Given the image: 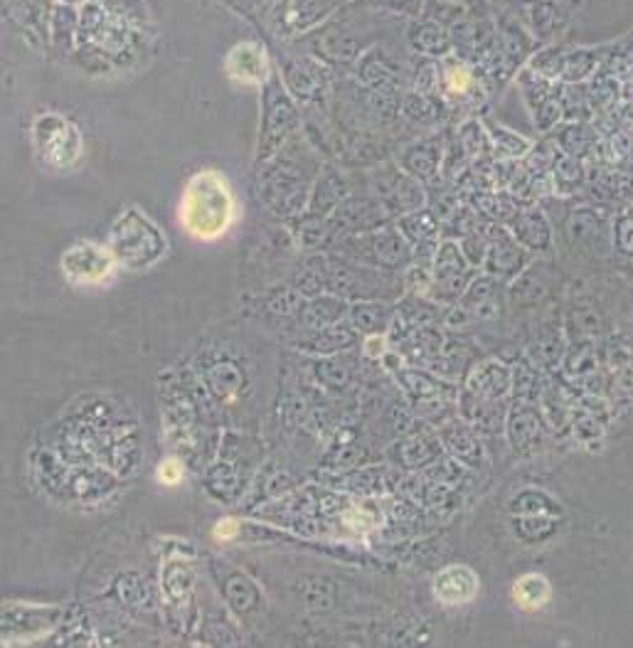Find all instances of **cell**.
Returning <instances> with one entry per match:
<instances>
[{
  "label": "cell",
  "mask_w": 633,
  "mask_h": 648,
  "mask_svg": "<svg viewBox=\"0 0 633 648\" xmlns=\"http://www.w3.org/2000/svg\"><path fill=\"white\" fill-rule=\"evenodd\" d=\"M227 72L242 84H262L269 77V60L262 47L244 42L234 47L227 57Z\"/></svg>",
  "instance_id": "13"
},
{
  "label": "cell",
  "mask_w": 633,
  "mask_h": 648,
  "mask_svg": "<svg viewBox=\"0 0 633 648\" xmlns=\"http://www.w3.org/2000/svg\"><path fill=\"white\" fill-rule=\"evenodd\" d=\"M387 3H392L395 8L404 10V13L409 15H422V5L424 0H387Z\"/></svg>",
  "instance_id": "31"
},
{
  "label": "cell",
  "mask_w": 633,
  "mask_h": 648,
  "mask_svg": "<svg viewBox=\"0 0 633 648\" xmlns=\"http://www.w3.org/2000/svg\"><path fill=\"white\" fill-rule=\"evenodd\" d=\"M471 264L461 252L459 244L454 239H446V242H439V249H436V257L432 264V279L434 299L454 301L459 299L466 291L468 281H471Z\"/></svg>",
  "instance_id": "5"
},
{
  "label": "cell",
  "mask_w": 633,
  "mask_h": 648,
  "mask_svg": "<svg viewBox=\"0 0 633 648\" xmlns=\"http://www.w3.org/2000/svg\"><path fill=\"white\" fill-rule=\"evenodd\" d=\"M508 442L518 454L533 456L537 446H542V424L540 414L525 402L515 405L508 417Z\"/></svg>",
  "instance_id": "10"
},
{
  "label": "cell",
  "mask_w": 633,
  "mask_h": 648,
  "mask_svg": "<svg viewBox=\"0 0 633 648\" xmlns=\"http://www.w3.org/2000/svg\"><path fill=\"white\" fill-rule=\"evenodd\" d=\"M555 183H557V188H560V185H565V188H562V193H569V190H574L579 183H582V166H579L577 158L565 156L562 161H557Z\"/></svg>",
  "instance_id": "26"
},
{
  "label": "cell",
  "mask_w": 633,
  "mask_h": 648,
  "mask_svg": "<svg viewBox=\"0 0 633 648\" xmlns=\"http://www.w3.org/2000/svg\"><path fill=\"white\" fill-rule=\"evenodd\" d=\"M488 143L496 148V153L503 161H510V158H523L525 153L530 151V141L523 138L515 131L505 129V126H488Z\"/></svg>",
  "instance_id": "20"
},
{
  "label": "cell",
  "mask_w": 633,
  "mask_h": 648,
  "mask_svg": "<svg viewBox=\"0 0 633 648\" xmlns=\"http://www.w3.org/2000/svg\"><path fill=\"white\" fill-rule=\"evenodd\" d=\"M409 45H412L422 57L444 60V57H449L451 52V35L444 25L422 18L409 28Z\"/></svg>",
  "instance_id": "14"
},
{
  "label": "cell",
  "mask_w": 633,
  "mask_h": 648,
  "mask_svg": "<svg viewBox=\"0 0 633 648\" xmlns=\"http://www.w3.org/2000/svg\"><path fill=\"white\" fill-rule=\"evenodd\" d=\"M116 262L111 247L97 242H77L62 257V269L67 279L77 286H101L114 279Z\"/></svg>",
  "instance_id": "4"
},
{
  "label": "cell",
  "mask_w": 633,
  "mask_h": 648,
  "mask_svg": "<svg viewBox=\"0 0 633 648\" xmlns=\"http://www.w3.org/2000/svg\"><path fill=\"white\" fill-rule=\"evenodd\" d=\"M513 599L523 612H540L552 599V584L540 572H528L513 584Z\"/></svg>",
  "instance_id": "18"
},
{
  "label": "cell",
  "mask_w": 633,
  "mask_h": 648,
  "mask_svg": "<svg viewBox=\"0 0 633 648\" xmlns=\"http://www.w3.org/2000/svg\"><path fill=\"white\" fill-rule=\"evenodd\" d=\"M422 18L434 20L446 28V25H454L464 18V5L456 3V0H424Z\"/></svg>",
  "instance_id": "23"
},
{
  "label": "cell",
  "mask_w": 633,
  "mask_h": 648,
  "mask_svg": "<svg viewBox=\"0 0 633 648\" xmlns=\"http://www.w3.org/2000/svg\"><path fill=\"white\" fill-rule=\"evenodd\" d=\"M441 161H444V141L439 136L409 143L402 156L404 171L417 178L419 183H429V180L439 178Z\"/></svg>",
  "instance_id": "9"
},
{
  "label": "cell",
  "mask_w": 633,
  "mask_h": 648,
  "mask_svg": "<svg viewBox=\"0 0 633 648\" xmlns=\"http://www.w3.org/2000/svg\"><path fill=\"white\" fill-rule=\"evenodd\" d=\"M400 232L407 239L409 247H419V244L441 242V222L432 210H414L400 220Z\"/></svg>",
  "instance_id": "19"
},
{
  "label": "cell",
  "mask_w": 633,
  "mask_h": 648,
  "mask_svg": "<svg viewBox=\"0 0 633 648\" xmlns=\"http://www.w3.org/2000/svg\"><path fill=\"white\" fill-rule=\"evenodd\" d=\"M515 528L520 530V538L525 540H540L545 535H552L555 530V520H550L547 515H520V520H515Z\"/></svg>",
  "instance_id": "25"
},
{
  "label": "cell",
  "mask_w": 633,
  "mask_h": 648,
  "mask_svg": "<svg viewBox=\"0 0 633 648\" xmlns=\"http://www.w3.org/2000/svg\"><path fill=\"white\" fill-rule=\"evenodd\" d=\"M510 232H513V237L518 239L528 252H550L552 247L550 222H547V217L542 215L537 207L518 212V215L510 220Z\"/></svg>",
  "instance_id": "12"
},
{
  "label": "cell",
  "mask_w": 633,
  "mask_h": 648,
  "mask_svg": "<svg viewBox=\"0 0 633 648\" xmlns=\"http://www.w3.org/2000/svg\"><path fill=\"white\" fill-rule=\"evenodd\" d=\"M407 116L412 121H434L436 119V104L432 97L414 92L407 97Z\"/></svg>",
  "instance_id": "28"
},
{
  "label": "cell",
  "mask_w": 633,
  "mask_h": 648,
  "mask_svg": "<svg viewBox=\"0 0 633 648\" xmlns=\"http://www.w3.org/2000/svg\"><path fill=\"white\" fill-rule=\"evenodd\" d=\"M481 582L478 575L466 565H449L434 577V597L446 607H461L476 599Z\"/></svg>",
  "instance_id": "8"
},
{
  "label": "cell",
  "mask_w": 633,
  "mask_h": 648,
  "mask_svg": "<svg viewBox=\"0 0 633 648\" xmlns=\"http://www.w3.org/2000/svg\"><path fill=\"white\" fill-rule=\"evenodd\" d=\"M178 217L183 230L200 242L225 237L237 222V198L220 171H202L190 178L180 198Z\"/></svg>",
  "instance_id": "1"
},
{
  "label": "cell",
  "mask_w": 633,
  "mask_h": 648,
  "mask_svg": "<svg viewBox=\"0 0 633 648\" xmlns=\"http://www.w3.org/2000/svg\"><path fill=\"white\" fill-rule=\"evenodd\" d=\"M439 434H441V442H444L446 449H449L456 459H461L464 464H471V466H476L478 461H481L483 446L478 442L476 429L466 427L464 422H449L441 427Z\"/></svg>",
  "instance_id": "16"
},
{
  "label": "cell",
  "mask_w": 633,
  "mask_h": 648,
  "mask_svg": "<svg viewBox=\"0 0 633 648\" xmlns=\"http://www.w3.org/2000/svg\"><path fill=\"white\" fill-rule=\"evenodd\" d=\"M547 291V276L540 272V264L523 269L518 274V281L513 286V299L523 301V304H537Z\"/></svg>",
  "instance_id": "21"
},
{
  "label": "cell",
  "mask_w": 633,
  "mask_h": 648,
  "mask_svg": "<svg viewBox=\"0 0 633 648\" xmlns=\"http://www.w3.org/2000/svg\"><path fill=\"white\" fill-rule=\"evenodd\" d=\"M439 69V92L444 94L446 99H451V102H464L468 94L473 92V87H476V74H473V69L468 67L466 62L454 60V57L439 60Z\"/></svg>",
  "instance_id": "15"
},
{
  "label": "cell",
  "mask_w": 633,
  "mask_h": 648,
  "mask_svg": "<svg viewBox=\"0 0 633 648\" xmlns=\"http://www.w3.org/2000/svg\"><path fill=\"white\" fill-rule=\"evenodd\" d=\"M599 65V52L597 50H574L565 55V65H562L560 79L565 82H582L589 74L594 72Z\"/></svg>",
  "instance_id": "22"
},
{
  "label": "cell",
  "mask_w": 633,
  "mask_h": 648,
  "mask_svg": "<svg viewBox=\"0 0 633 648\" xmlns=\"http://www.w3.org/2000/svg\"><path fill=\"white\" fill-rule=\"evenodd\" d=\"M496 284L498 279L493 276H478V279L468 281L466 291L461 294V304H464L466 313L476 318H493L498 313V299H496Z\"/></svg>",
  "instance_id": "17"
},
{
  "label": "cell",
  "mask_w": 633,
  "mask_h": 648,
  "mask_svg": "<svg viewBox=\"0 0 633 648\" xmlns=\"http://www.w3.org/2000/svg\"><path fill=\"white\" fill-rule=\"evenodd\" d=\"M35 146L42 161L52 168H67L82 153V136L77 126L69 124L65 116L45 114L33 126Z\"/></svg>",
  "instance_id": "3"
},
{
  "label": "cell",
  "mask_w": 633,
  "mask_h": 648,
  "mask_svg": "<svg viewBox=\"0 0 633 648\" xmlns=\"http://www.w3.org/2000/svg\"><path fill=\"white\" fill-rule=\"evenodd\" d=\"M483 232H486L488 237V249L481 267L486 269L488 276H493V279L498 281L513 279V276H518L528 267V249L513 237V232H508L505 227L498 225H488Z\"/></svg>",
  "instance_id": "6"
},
{
  "label": "cell",
  "mask_w": 633,
  "mask_h": 648,
  "mask_svg": "<svg viewBox=\"0 0 633 648\" xmlns=\"http://www.w3.org/2000/svg\"><path fill=\"white\" fill-rule=\"evenodd\" d=\"M523 82H520V89H523L525 104H528L530 114H533L537 129H550L560 121L562 116V99L560 94L552 92L550 79L537 77L528 69L523 72Z\"/></svg>",
  "instance_id": "7"
},
{
  "label": "cell",
  "mask_w": 633,
  "mask_h": 648,
  "mask_svg": "<svg viewBox=\"0 0 633 648\" xmlns=\"http://www.w3.org/2000/svg\"><path fill=\"white\" fill-rule=\"evenodd\" d=\"M456 3H461V0H456Z\"/></svg>",
  "instance_id": "32"
},
{
  "label": "cell",
  "mask_w": 633,
  "mask_h": 648,
  "mask_svg": "<svg viewBox=\"0 0 633 648\" xmlns=\"http://www.w3.org/2000/svg\"><path fill=\"white\" fill-rule=\"evenodd\" d=\"M562 65H565V52L555 50V47H547V50L537 52L530 62V72L537 74L542 79H560Z\"/></svg>",
  "instance_id": "24"
},
{
  "label": "cell",
  "mask_w": 633,
  "mask_h": 648,
  "mask_svg": "<svg viewBox=\"0 0 633 648\" xmlns=\"http://www.w3.org/2000/svg\"><path fill=\"white\" fill-rule=\"evenodd\" d=\"M616 244L624 252H633V215H624L616 222Z\"/></svg>",
  "instance_id": "29"
},
{
  "label": "cell",
  "mask_w": 633,
  "mask_h": 648,
  "mask_svg": "<svg viewBox=\"0 0 633 648\" xmlns=\"http://www.w3.org/2000/svg\"><path fill=\"white\" fill-rule=\"evenodd\" d=\"M109 247L116 262L126 264L129 269H143L161 259V254L166 252V239L156 225L146 220L143 212L129 210L111 230Z\"/></svg>",
  "instance_id": "2"
},
{
  "label": "cell",
  "mask_w": 633,
  "mask_h": 648,
  "mask_svg": "<svg viewBox=\"0 0 633 648\" xmlns=\"http://www.w3.org/2000/svg\"><path fill=\"white\" fill-rule=\"evenodd\" d=\"M407 375H409V392H412L414 397H444V390H446L444 382L434 380V377L424 373H412V370H409Z\"/></svg>",
  "instance_id": "27"
},
{
  "label": "cell",
  "mask_w": 633,
  "mask_h": 648,
  "mask_svg": "<svg viewBox=\"0 0 633 648\" xmlns=\"http://www.w3.org/2000/svg\"><path fill=\"white\" fill-rule=\"evenodd\" d=\"M513 387V373L498 360H486L478 365L466 380L468 395L483 397V400H500Z\"/></svg>",
  "instance_id": "11"
},
{
  "label": "cell",
  "mask_w": 633,
  "mask_h": 648,
  "mask_svg": "<svg viewBox=\"0 0 633 648\" xmlns=\"http://www.w3.org/2000/svg\"><path fill=\"white\" fill-rule=\"evenodd\" d=\"M158 478H161L163 483H178L180 478H183V469H180L178 461H166V464L161 466V471H158Z\"/></svg>",
  "instance_id": "30"
}]
</instances>
